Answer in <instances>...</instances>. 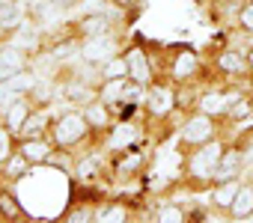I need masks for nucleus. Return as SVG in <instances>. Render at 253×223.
<instances>
[{
  "mask_svg": "<svg viewBox=\"0 0 253 223\" xmlns=\"http://www.w3.org/2000/svg\"><path fill=\"white\" fill-rule=\"evenodd\" d=\"M131 220V208L125 202H104L95 208V223H125Z\"/></svg>",
  "mask_w": 253,
  "mask_h": 223,
  "instance_id": "412c9836",
  "label": "nucleus"
},
{
  "mask_svg": "<svg viewBox=\"0 0 253 223\" xmlns=\"http://www.w3.org/2000/svg\"><path fill=\"white\" fill-rule=\"evenodd\" d=\"M125 83H128V77H107L98 83V98L107 101L110 107H116L122 101V92H125Z\"/></svg>",
  "mask_w": 253,
  "mask_h": 223,
  "instance_id": "393cba45",
  "label": "nucleus"
},
{
  "mask_svg": "<svg viewBox=\"0 0 253 223\" xmlns=\"http://www.w3.org/2000/svg\"><path fill=\"white\" fill-rule=\"evenodd\" d=\"M18 6H21L18 0H0V21H3L6 15H12V12H15Z\"/></svg>",
  "mask_w": 253,
  "mask_h": 223,
  "instance_id": "7c9ffc66",
  "label": "nucleus"
},
{
  "mask_svg": "<svg viewBox=\"0 0 253 223\" xmlns=\"http://www.w3.org/2000/svg\"><path fill=\"white\" fill-rule=\"evenodd\" d=\"M247 149L241 146H226L220 161H217V170H214V182H226V179H241V173L247 170Z\"/></svg>",
  "mask_w": 253,
  "mask_h": 223,
  "instance_id": "9b49d317",
  "label": "nucleus"
},
{
  "mask_svg": "<svg viewBox=\"0 0 253 223\" xmlns=\"http://www.w3.org/2000/svg\"><path fill=\"white\" fill-rule=\"evenodd\" d=\"M95 208L98 205H75L66 211V223H89L95 220Z\"/></svg>",
  "mask_w": 253,
  "mask_h": 223,
  "instance_id": "c85d7f7f",
  "label": "nucleus"
},
{
  "mask_svg": "<svg viewBox=\"0 0 253 223\" xmlns=\"http://www.w3.org/2000/svg\"><path fill=\"white\" fill-rule=\"evenodd\" d=\"M12 152H15V134H12L3 122H0V164L9 161Z\"/></svg>",
  "mask_w": 253,
  "mask_h": 223,
  "instance_id": "c756f323",
  "label": "nucleus"
},
{
  "mask_svg": "<svg viewBox=\"0 0 253 223\" xmlns=\"http://www.w3.org/2000/svg\"><path fill=\"white\" fill-rule=\"evenodd\" d=\"M229 217H232V220H247V217H253V182H241L238 196H235V202H232V208H229Z\"/></svg>",
  "mask_w": 253,
  "mask_h": 223,
  "instance_id": "6ab92c4d",
  "label": "nucleus"
},
{
  "mask_svg": "<svg viewBox=\"0 0 253 223\" xmlns=\"http://www.w3.org/2000/svg\"><path fill=\"white\" fill-rule=\"evenodd\" d=\"M84 116L89 119V125H92L95 131H110L113 119H116L113 107H110L107 101H101V98H92L89 104H84Z\"/></svg>",
  "mask_w": 253,
  "mask_h": 223,
  "instance_id": "2eb2a0df",
  "label": "nucleus"
},
{
  "mask_svg": "<svg viewBox=\"0 0 253 223\" xmlns=\"http://www.w3.org/2000/svg\"><path fill=\"white\" fill-rule=\"evenodd\" d=\"M104 173V164H101V158L98 155H84V158H78L75 161V176L84 182V185H92V182H98V176Z\"/></svg>",
  "mask_w": 253,
  "mask_h": 223,
  "instance_id": "aec40b11",
  "label": "nucleus"
},
{
  "mask_svg": "<svg viewBox=\"0 0 253 223\" xmlns=\"http://www.w3.org/2000/svg\"><path fill=\"white\" fill-rule=\"evenodd\" d=\"M54 149H57V146H54V140H51L48 134H42V137H18V152H21L33 167L45 164Z\"/></svg>",
  "mask_w": 253,
  "mask_h": 223,
  "instance_id": "ddd939ff",
  "label": "nucleus"
},
{
  "mask_svg": "<svg viewBox=\"0 0 253 223\" xmlns=\"http://www.w3.org/2000/svg\"><path fill=\"white\" fill-rule=\"evenodd\" d=\"M223 104H226V86H209L200 92L194 107L200 113H209V116H223Z\"/></svg>",
  "mask_w": 253,
  "mask_h": 223,
  "instance_id": "dca6fc26",
  "label": "nucleus"
},
{
  "mask_svg": "<svg viewBox=\"0 0 253 223\" xmlns=\"http://www.w3.org/2000/svg\"><path fill=\"white\" fill-rule=\"evenodd\" d=\"M30 170H33V164H30V161H27V158H24L18 149L12 152V158H9V161H3V164H0V173H3V182H6V185H15V182H21V179H24Z\"/></svg>",
  "mask_w": 253,
  "mask_h": 223,
  "instance_id": "a211bd4d",
  "label": "nucleus"
},
{
  "mask_svg": "<svg viewBox=\"0 0 253 223\" xmlns=\"http://www.w3.org/2000/svg\"><path fill=\"white\" fill-rule=\"evenodd\" d=\"M223 140L220 137H214L211 143H206V146H197V149H191V155H188V161H185V176H188V182L191 185H197V187H211L214 185V170H217V161H220V155H223Z\"/></svg>",
  "mask_w": 253,
  "mask_h": 223,
  "instance_id": "f03ea898",
  "label": "nucleus"
},
{
  "mask_svg": "<svg viewBox=\"0 0 253 223\" xmlns=\"http://www.w3.org/2000/svg\"><path fill=\"white\" fill-rule=\"evenodd\" d=\"M116 3H122V6H128V3H131V0H116Z\"/></svg>",
  "mask_w": 253,
  "mask_h": 223,
  "instance_id": "72a5a7b5",
  "label": "nucleus"
},
{
  "mask_svg": "<svg viewBox=\"0 0 253 223\" xmlns=\"http://www.w3.org/2000/svg\"><path fill=\"white\" fill-rule=\"evenodd\" d=\"M92 125H89V119L84 116V110H66V113H60L57 119H54V125H51V140H54V146L57 149H81L89 137H92Z\"/></svg>",
  "mask_w": 253,
  "mask_h": 223,
  "instance_id": "f257e3e1",
  "label": "nucleus"
},
{
  "mask_svg": "<svg viewBox=\"0 0 253 223\" xmlns=\"http://www.w3.org/2000/svg\"><path fill=\"white\" fill-rule=\"evenodd\" d=\"M0 187H3V173H0Z\"/></svg>",
  "mask_w": 253,
  "mask_h": 223,
  "instance_id": "f704fd0d",
  "label": "nucleus"
},
{
  "mask_svg": "<svg viewBox=\"0 0 253 223\" xmlns=\"http://www.w3.org/2000/svg\"><path fill=\"white\" fill-rule=\"evenodd\" d=\"M98 77H101V80H107V77H128V60H125V54L110 57V60L101 66Z\"/></svg>",
  "mask_w": 253,
  "mask_h": 223,
  "instance_id": "bb28decb",
  "label": "nucleus"
},
{
  "mask_svg": "<svg viewBox=\"0 0 253 223\" xmlns=\"http://www.w3.org/2000/svg\"><path fill=\"white\" fill-rule=\"evenodd\" d=\"M125 60H128V77L131 80H140V83H155L158 77H155V66H152V60H149V54H146V48L143 45H128L125 48Z\"/></svg>",
  "mask_w": 253,
  "mask_h": 223,
  "instance_id": "9d476101",
  "label": "nucleus"
},
{
  "mask_svg": "<svg viewBox=\"0 0 253 223\" xmlns=\"http://www.w3.org/2000/svg\"><path fill=\"white\" fill-rule=\"evenodd\" d=\"M155 220L158 223H185L188 220V211L179 202H164V205L155 208Z\"/></svg>",
  "mask_w": 253,
  "mask_h": 223,
  "instance_id": "a878e982",
  "label": "nucleus"
},
{
  "mask_svg": "<svg viewBox=\"0 0 253 223\" xmlns=\"http://www.w3.org/2000/svg\"><path fill=\"white\" fill-rule=\"evenodd\" d=\"M27 63H30V51L27 48H21L15 39L12 42H0V83L9 80L18 72H24Z\"/></svg>",
  "mask_w": 253,
  "mask_h": 223,
  "instance_id": "6e6552de",
  "label": "nucleus"
},
{
  "mask_svg": "<svg viewBox=\"0 0 253 223\" xmlns=\"http://www.w3.org/2000/svg\"><path fill=\"white\" fill-rule=\"evenodd\" d=\"M143 164H146V158L137 152V146L134 149H122V158H116L113 173H119V176H134V173H140Z\"/></svg>",
  "mask_w": 253,
  "mask_h": 223,
  "instance_id": "4be33fe9",
  "label": "nucleus"
},
{
  "mask_svg": "<svg viewBox=\"0 0 253 223\" xmlns=\"http://www.w3.org/2000/svg\"><path fill=\"white\" fill-rule=\"evenodd\" d=\"M119 45H122V39H119L116 30L101 33V36H86V39H81L78 57H81L84 66H104L110 57L119 54Z\"/></svg>",
  "mask_w": 253,
  "mask_h": 223,
  "instance_id": "20e7f679",
  "label": "nucleus"
},
{
  "mask_svg": "<svg viewBox=\"0 0 253 223\" xmlns=\"http://www.w3.org/2000/svg\"><path fill=\"white\" fill-rule=\"evenodd\" d=\"M214 69L229 77V80H238L244 74H250V66H247V54L235 51V48H220L217 57H214Z\"/></svg>",
  "mask_w": 253,
  "mask_h": 223,
  "instance_id": "f8f14e48",
  "label": "nucleus"
},
{
  "mask_svg": "<svg viewBox=\"0 0 253 223\" xmlns=\"http://www.w3.org/2000/svg\"><path fill=\"white\" fill-rule=\"evenodd\" d=\"M214 137H220V128H217V116H209V113H194L185 119V125L179 128V143L185 149H197V146H206L211 143Z\"/></svg>",
  "mask_w": 253,
  "mask_h": 223,
  "instance_id": "7ed1b4c3",
  "label": "nucleus"
},
{
  "mask_svg": "<svg viewBox=\"0 0 253 223\" xmlns=\"http://www.w3.org/2000/svg\"><path fill=\"white\" fill-rule=\"evenodd\" d=\"M200 72H203V60H200V54L197 51H191V48H179L176 54H173V60H170V80L173 83H194L197 77H200Z\"/></svg>",
  "mask_w": 253,
  "mask_h": 223,
  "instance_id": "423d86ee",
  "label": "nucleus"
},
{
  "mask_svg": "<svg viewBox=\"0 0 253 223\" xmlns=\"http://www.w3.org/2000/svg\"><path fill=\"white\" fill-rule=\"evenodd\" d=\"M104 143H107V149H110V152L134 149V146H140V143H143V128H140L137 122H131V119H119V122H113V125H110V131H107Z\"/></svg>",
  "mask_w": 253,
  "mask_h": 223,
  "instance_id": "0eeeda50",
  "label": "nucleus"
},
{
  "mask_svg": "<svg viewBox=\"0 0 253 223\" xmlns=\"http://www.w3.org/2000/svg\"><path fill=\"white\" fill-rule=\"evenodd\" d=\"M33 110H36V101H33V95H18L15 101H9L3 110H0V122H3L15 137L21 134V128H24V122L33 116Z\"/></svg>",
  "mask_w": 253,
  "mask_h": 223,
  "instance_id": "1a4fd4ad",
  "label": "nucleus"
},
{
  "mask_svg": "<svg viewBox=\"0 0 253 223\" xmlns=\"http://www.w3.org/2000/svg\"><path fill=\"white\" fill-rule=\"evenodd\" d=\"M48 3H51V6H57L60 12H72V9L81 3V0H48Z\"/></svg>",
  "mask_w": 253,
  "mask_h": 223,
  "instance_id": "2f4dec72",
  "label": "nucleus"
},
{
  "mask_svg": "<svg viewBox=\"0 0 253 223\" xmlns=\"http://www.w3.org/2000/svg\"><path fill=\"white\" fill-rule=\"evenodd\" d=\"M238 187H241V179L214 182V185L209 187V193H211V205H214V208H220V211H229V208H232V202H235V196H238Z\"/></svg>",
  "mask_w": 253,
  "mask_h": 223,
  "instance_id": "f3484780",
  "label": "nucleus"
},
{
  "mask_svg": "<svg viewBox=\"0 0 253 223\" xmlns=\"http://www.w3.org/2000/svg\"><path fill=\"white\" fill-rule=\"evenodd\" d=\"M113 30V18L107 12H89V15H81L75 24H72V33L78 39H86V36H101V33H110Z\"/></svg>",
  "mask_w": 253,
  "mask_h": 223,
  "instance_id": "4468645a",
  "label": "nucleus"
},
{
  "mask_svg": "<svg viewBox=\"0 0 253 223\" xmlns=\"http://www.w3.org/2000/svg\"><path fill=\"white\" fill-rule=\"evenodd\" d=\"M247 66H250V74H253V42H250V48H247Z\"/></svg>",
  "mask_w": 253,
  "mask_h": 223,
  "instance_id": "473e14b6",
  "label": "nucleus"
},
{
  "mask_svg": "<svg viewBox=\"0 0 253 223\" xmlns=\"http://www.w3.org/2000/svg\"><path fill=\"white\" fill-rule=\"evenodd\" d=\"M235 24H238L241 33H247L253 39V0H244V3H241V9L235 15Z\"/></svg>",
  "mask_w": 253,
  "mask_h": 223,
  "instance_id": "cd10ccee",
  "label": "nucleus"
},
{
  "mask_svg": "<svg viewBox=\"0 0 253 223\" xmlns=\"http://www.w3.org/2000/svg\"><path fill=\"white\" fill-rule=\"evenodd\" d=\"M51 116L48 113H42V107H36L33 110V116L24 122V128H21V134L18 137H42V134H51Z\"/></svg>",
  "mask_w": 253,
  "mask_h": 223,
  "instance_id": "b1692460",
  "label": "nucleus"
},
{
  "mask_svg": "<svg viewBox=\"0 0 253 223\" xmlns=\"http://www.w3.org/2000/svg\"><path fill=\"white\" fill-rule=\"evenodd\" d=\"M0 217L3 220H27V211L21 208V202L15 199V193L9 187H0Z\"/></svg>",
  "mask_w": 253,
  "mask_h": 223,
  "instance_id": "5701e85b",
  "label": "nucleus"
},
{
  "mask_svg": "<svg viewBox=\"0 0 253 223\" xmlns=\"http://www.w3.org/2000/svg\"><path fill=\"white\" fill-rule=\"evenodd\" d=\"M179 104V89L167 80H155L149 83V92H146V101H143V113L149 119H167Z\"/></svg>",
  "mask_w": 253,
  "mask_h": 223,
  "instance_id": "39448f33",
  "label": "nucleus"
}]
</instances>
